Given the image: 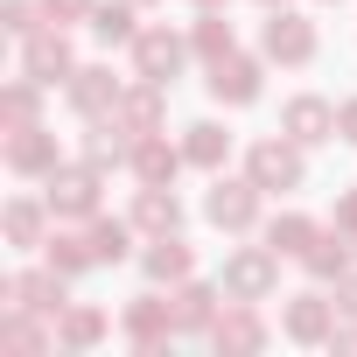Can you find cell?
I'll list each match as a JSON object with an SVG mask.
<instances>
[{
	"label": "cell",
	"mask_w": 357,
	"mask_h": 357,
	"mask_svg": "<svg viewBox=\"0 0 357 357\" xmlns=\"http://www.w3.org/2000/svg\"><path fill=\"white\" fill-rule=\"evenodd\" d=\"M350 245H357V238H350Z\"/></svg>",
	"instance_id": "cell-42"
},
{
	"label": "cell",
	"mask_w": 357,
	"mask_h": 357,
	"mask_svg": "<svg viewBox=\"0 0 357 357\" xmlns=\"http://www.w3.org/2000/svg\"><path fill=\"white\" fill-rule=\"evenodd\" d=\"M190 36L183 29H140L133 36V77H147V84H168L175 91V77L190 70Z\"/></svg>",
	"instance_id": "cell-9"
},
{
	"label": "cell",
	"mask_w": 357,
	"mask_h": 357,
	"mask_svg": "<svg viewBox=\"0 0 357 357\" xmlns=\"http://www.w3.org/2000/svg\"><path fill=\"white\" fill-rule=\"evenodd\" d=\"M63 287H70V280L43 259V266H29V273H8V280H0V308H29V315H50V322H56V315L70 308Z\"/></svg>",
	"instance_id": "cell-10"
},
{
	"label": "cell",
	"mask_w": 357,
	"mask_h": 357,
	"mask_svg": "<svg viewBox=\"0 0 357 357\" xmlns=\"http://www.w3.org/2000/svg\"><path fill=\"white\" fill-rule=\"evenodd\" d=\"M98 190H105V168H91L84 154H77V161H56L50 183H43L56 225H84V218H98Z\"/></svg>",
	"instance_id": "cell-5"
},
{
	"label": "cell",
	"mask_w": 357,
	"mask_h": 357,
	"mask_svg": "<svg viewBox=\"0 0 357 357\" xmlns=\"http://www.w3.org/2000/svg\"><path fill=\"white\" fill-rule=\"evenodd\" d=\"M105 336H112V315L91 308V301H70V308L56 315V350H98Z\"/></svg>",
	"instance_id": "cell-25"
},
{
	"label": "cell",
	"mask_w": 357,
	"mask_h": 357,
	"mask_svg": "<svg viewBox=\"0 0 357 357\" xmlns=\"http://www.w3.org/2000/svg\"><path fill=\"white\" fill-rule=\"evenodd\" d=\"M168 301H175V329H183V336H211V322L225 315V287H211V280H183V287H168Z\"/></svg>",
	"instance_id": "cell-18"
},
{
	"label": "cell",
	"mask_w": 357,
	"mask_h": 357,
	"mask_svg": "<svg viewBox=\"0 0 357 357\" xmlns=\"http://www.w3.org/2000/svg\"><path fill=\"white\" fill-rule=\"evenodd\" d=\"M266 343H273V329H266L259 301H225V315L211 322V350H225V357H252Z\"/></svg>",
	"instance_id": "cell-13"
},
{
	"label": "cell",
	"mask_w": 357,
	"mask_h": 357,
	"mask_svg": "<svg viewBox=\"0 0 357 357\" xmlns=\"http://www.w3.org/2000/svg\"><path fill=\"white\" fill-rule=\"evenodd\" d=\"M315 8H343V0H315Z\"/></svg>",
	"instance_id": "cell-40"
},
{
	"label": "cell",
	"mask_w": 357,
	"mask_h": 357,
	"mask_svg": "<svg viewBox=\"0 0 357 357\" xmlns=\"http://www.w3.org/2000/svg\"><path fill=\"white\" fill-rule=\"evenodd\" d=\"M63 98H70V112H77V119H105V112H119L126 84H119L105 63H77V77L63 84Z\"/></svg>",
	"instance_id": "cell-16"
},
{
	"label": "cell",
	"mask_w": 357,
	"mask_h": 357,
	"mask_svg": "<svg viewBox=\"0 0 357 357\" xmlns=\"http://www.w3.org/2000/svg\"><path fill=\"white\" fill-rule=\"evenodd\" d=\"M161 119H168V84L133 77V84H126V98H119V126L140 140V133H161Z\"/></svg>",
	"instance_id": "cell-22"
},
{
	"label": "cell",
	"mask_w": 357,
	"mask_h": 357,
	"mask_svg": "<svg viewBox=\"0 0 357 357\" xmlns=\"http://www.w3.org/2000/svg\"><path fill=\"white\" fill-rule=\"evenodd\" d=\"M280 133L301 140V147H329V140H336V105H329L322 91H294V98L280 105Z\"/></svg>",
	"instance_id": "cell-14"
},
{
	"label": "cell",
	"mask_w": 357,
	"mask_h": 357,
	"mask_svg": "<svg viewBox=\"0 0 357 357\" xmlns=\"http://www.w3.org/2000/svg\"><path fill=\"white\" fill-rule=\"evenodd\" d=\"M190 50H197V63H225V56L238 50V29L225 22V8H197V22H190Z\"/></svg>",
	"instance_id": "cell-28"
},
{
	"label": "cell",
	"mask_w": 357,
	"mask_h": 357,
	"mask_svg": "<svg viewBox=\"0 0 357 357\" xmlns=\"http://www.w3.org/2000/svg\"><path fill=\"white\" fill-rule=\"evenodd\" d=\"M183 168H190V154H183V147H168L161 133H140L133 154H126V175H133V183H175Z\"/></svg>",
	"instance_id": "cell-21"
},
{
	"label": "cell",
	"mask_w": 357,
	"mask_h": 357,
	"mask_svg": "<svg viewBox=\"0 0 357 357\" xmlns=\"http://www.w3.org/2000/svg\"><path fill=\"white\" fill-rule=\"evenodd\" d=\"M301 266H308V280L336 287V280H343V273L357 266V245H350V231H336V225H329V231H322V238H315V245L301 252Z\"/></svg>",
	"instance_id": "cell-24"
},
{
	"label": "cell",
	"mask_w": 357,
	"mask_h": 357,
	"mask_svg": "<svg viewBox=\"0 0 357 357\" xmlns=\"http://www.w3.org/2000/svg\"><path fill=\"white\" fill-rule=\"evenodd\" d=\"M245 175L266 197H294V190H308V147L287 140V133H259L245 147Z\"/></svg>",
	"instance_id": "cell-2"
},
{
	"label": "cell",
	"mask_w": 357,
	"mask_h": 357,
	"mask_svg": "<svg viewBox=\"0 0 357 357\" xmlns=\"http://www.w3.org/2000/svg\"><path fill=\"white\" fill-rule=\"evenodd\" d=\"M36 350H56V322L29 308H0V357H36Z\"/></svg>",
	"instance_id": "cell-20"
},
{
	"label": "cell",
	"mask_w": 357,
	"mask_h": 357,
	"mask_svg": "<svg viewBox=\"0 0 357 357\" xmlns=\"http://www.w3.org/2000/svg\"><path fill=\"white\" fill-rule=\"evenodd\" d=\"M84 238H91V252H98V266H119V259H133V238H140V225L133 218H84Z\"/></svg>",
	"instance_id": "cell-30"
},
{
	"label": "cell",
	"mask_w": 357,
	"mask_h": 357,
	"mask_svg": "<svg viewBox=\"0 0 357 357\" xmlns=\"http://www.w3.org/2000/svg\"><path fill=\"white\" fill-rule=\"evenodd\" d=\"M336 140H343V147H357V91L336 105Z\"/></svg>",
	"instance_id": "cell-36"
},
{
	"label": "cell",
	"mask_w": 357,
	"mask_h": 357,
	"mask_svg": "<svg viewBox=\"0 0 357 357\" xmlns=\"http://www.w3.org/2000/svg\"><path fill=\"white\" fill-rule=\"evenodd\" d=\"M259 204H266V190L252 183V175H211V190H204V225L211 231H225V238H252L259 231Z\"/></svg>",
	"instance_id": "cell-1"
},
{
	"label": "cell",
	"mask_w": 357,
	"mask_h": 357,
	"mask_svg": "<svg viewBox=\"0 0 357 357\" xmlns=\"http://www.w3.org/2000/svg\"><path fill=\"white\" fill-rule=\"evenodd\" d=\"M36 29H50V15H43V0H0V36H15V43H29Z\"/></svg>",
	"instance_id": "cell-33"
},
{
	"label": "cell",
	"mask_w": 357,
	"mask_h": 357,
	"mask_svg": "<svg viewBox=\"0 0 357 357\" xmlns=\"http://www.w3.org/2000/svg\"><path fill=\"white\" fill-rule=\"evenodd\" d=\"M204 91H211V105H225V112H245V105H259V98H266V56H245V50H231L225 63H211Z\"/></svg>",
	"instance_id": "cell-8"
},
{
	"label": "cell",
	"mask_w": 357,
	"mask_h": 357,
	"mask_svg": "<svg viewBox=\"0 0 357 357\" xmlns=\"http://www.w3.org/2000/svg\"><path fill=\"white\" fill-rule=\"evenodd\" d=\"M140 8H161V0H140Z\"/></svg>",
	"instance_id": "cell-41"
},
{
	"label": "cell",
	"mask_w": 357,
	"mask_h": 357,
	"mask_svg": "<svg viewBox=\"0 0 357 357\" xmlns=\"http://www.w3.org/2000/svg\"><path fill=\"white\" fill-rule=\"evenodd\" d=\"M183 154H190V168L218 175V168L231 161V133H225V119H197V126H183Z\"/></svg>",
	"instance_id": "cell-29"
},
{
	"label": "cell",
	"mask_w": 357,
	"mask_h": 357,
	"mask_svg": "<svg viewBox=\"0 0 357 357\" xmlns=\"http://www.w3.org/2000/svg\"><path fill=\"white\" fill-rule=\"evenodd\" d=\"M91 8H98V0H43V15H50L56 29H77V22H91Z\"/></svg>",
	"instance_id": "cell-34"
},
{
	"label": "cell",
	"mask_w": 357,
	"mask_h": 357,
	"mask_svg": "<svg viewBox=\"0 0 357 357\" xmlns=\"http://www.w3.org/2000/svg\"><path fill=\"white\" fill-rule=\"evenodd\" d=\"M140 273H147V287H183V280L197 273V252H190V238H183V231H161V238H147V245H140Z\"/></svg>",
	"instance_id": "cell-17"
},
{
	"label": "cell",
	"mask_w": 357,
	"mask_h": 357,
	"mask_svg": "<svg viewBox=\"0 0 357 357\" xmlns=\"http://www.w3.org/2000/svg\"><path fill=\"white\" fill-rule=\"evenodd\" d=\"M126 218L140 225V238H161V231H183V197H175V183H140L133 190V204H126Z\"/></svg>",
	"instance_id": "cell-19"
},
{
	"label": "cell",
	"mask_w": 357,
	"mask_h": 357,
	"mask_svg": "<svg viewBox=\"0 0 357 357\" xmlns=\"http://www.w3.org/2000/svg\"><path fill=\"white\" fill-rule=\"evenodd\" d=\"M336 322H343V308H336V294H329L322 280L280 301V336H287V343H301V350H329Z\"/></svg>",
	"instance_id": "cell-4"
},
{
	"label": "cell",
	"mask_w": 357,
	"mask_h": 357,
	"mask_svg": "<svg viewBox=\"0 0 357 357\" xmlns=\"http://www.w3.org/2000/svg\"><path fill=\"white\" fill-rule=\"evenodd\" d=\"M329 225L357 238V190H343V197H336V211H329Z\"/></svg>",
	"instance_id": "cell-35"
},
{
	"label": "cell",
	"mask_w": 357,
	"mask_h": 357,
	"mask_svg": "<svg viewBox=\"0 0 357 357\" xmlns=\"http://www.w3.org/2000/svg\"><path fill=\"white\" fill-rule=\"evenodd\" d=\"M43 259H50V266H56L63 280H84V273L98 266V252H91L84 225H77V231H70V225H56V231H50V245H43Z\"/></svg>",
	"instance_id": "cell-31"
},
{
	"label": "cell",
	"mask_w": 357,
	"mask_h": 357,
	"mask_svg": "<svg viewBox=\"0 0 357 357\" xmlns=\"http://www.w3.org/2000/svg\"><path fill=\"white\" fill-rule=\"evenodd\" d=\"M119 336L133 343V350H168V336H183L175 329V301H161V287H147V294H133L126 308H119Z\"/></svg>",
	"instance_id": "cell-11"
},
{
	"label": "cell",
	"mask_w": 357,
	"mask_h": 357,
	"mask_svg": "<svg viewBox=\"0 0 357 357\" xmlns=\"http://www.w3.org/2000/svg\"><path fill=\"white\" fill-rule=\"evenodd\" d=\"M259 56L280 63V70H308V63L322 56V29H315L308 15H294V8H266V22H259Z\"/></svg>",
	"instance_id": "cell-3"
},
{
	"label": "cell",
	"mask_w": 357,
	"mask_h": 357,
	"mask_svg": "<svg viewBox=\"0 0 357 357\" xmlns=\"http://www.w3.org/2000/svg\"><path fill=\"white\" fill-rule=\"evenodd\" d=\"M43 91H50V84H36V77L22 70L8 91H0V119H8V126H36V119H43Z\"/></svg>",
	"instance_id": "cell-32"
},
{
	"label": "cell",
	"mask_w": 357,
	"mask_h": 357,
	"mask_svg": "<svg viewBox=\"0 0 357 357\" xmlns=\"http://www.w3.org/2000/svg\"><path fill=\"white\" fill-rule=\"evenodd\" d=\"M218 287L231 294V301H273V287H280V252L259 238V245H231L225 252V266H218Z\"/></svg>",
	"instance_id": "cell-6"
},
{
	"label": "cell",
	"mask_w": 357,
	"mask_h": 357,
	"mask_svg": "<svg viewBox=\"0 0 357 357\" xmlns=\"http://www.w3.org/2000/svg\"><path fill=\"white\" fill-rule=\"evenodd\" d=\"M0 231H8L15 252H43L50 231H56V211L50 197H8V211H0Z\"/></svg>",
	"instance_id": "cell-15"
},
{
	"label": "cell",
	"mask_w": 357,
	"mask_h": 357,
	"mask_svg": "<svg viewBox=\"0 0 357 357\" xmlns=\"http://www.w3.org/2000/svg\"><path fill=\"white\" fill-rule=\"evenodd\" d=\"M22 70H29L36 84H50V91H56V84H70V77H77L70 29H56V22H50V29H36V36L22 43Z\"/></svg>",
	"instance_id": "cell-12"
},
{
	"label": "cell",
	"mask_w": 357,
	"mask_h": 357,
	"mask_svg": "<svg viewBox=\"0 0 357 357\" xmlns=\"http://www.w3.org/2000/svg\"><path fill=\"white\" fill-rule=\"evenodd\" d=\"M197 8H231V0H197Z\"/></svg>",
	"instance_id": "cell-39"
},
{
	"label": "cell",
	"mask_w": 357,
	"mask_h": 357,
	"mask_svg": "<svg viewBox=\"0 0 357 357\" xmlns=\"http://www.w3.org/2000/svg\"><path fill=\"white\" fill-rule=\"evenodd\" d=\"M84 29H91L105 50H133V36H140V0H98Z\"/></svg>",
	"instance_id": "cell-27"
},
{
	"label": "cell",
	"mask_w": 357,
	"mask_h": 357,
	"mask_svg": "<svg viewBox=\"0 0 357 357\" xmlns=\"http://www.w3.org/2000/svg\"><path fill=\"white\" fill-rule=\"evenodd\" d=\"M84 126H91V133H84V161H91V168H105V175H112V168H126V154H133V133L119 126V112H105V119H84Z\"/></svg>",
	"instance_id": "cell-26"
},
{
	"label": "cell",
	"mask_w": 357,
	"mask_h": 357,
	"mask_svg": "<svg viewBox=\"0 0 357 357\" xmlns=\"http://www.w3.org/2000/svg\"><path fill=\"white\" fill-rule=\"evenodd\" d=\"M259 8H294V0H259Z\"/></svg>",
	"instance_id": "cell-38"
},
{
	"label": "cell",
	"mask_w": 357,
	"mask_h": 357,
	"mask_svg": "<svg viewBox=\"0 0 357 357\" xmlns=\"http://www.w3.org/2000/svg\"><path fill=\"white\" fill-rule=\"evenodd\" d=\"M63 161V147H56V133L36 119V126H8L0 133V168L15 175V183H50V168Z\"/></svg>",
	"instance_id": "cell-7"
},
{
	"label": "cell",
	"mask_w": 357,
	"mask_h": 357,
	"mask_svg": "<svg viewBox=\"0 0 357 357\" xmlns=\"http://www.w3.org/2000/svg\"><path fill=\"white\" fill-rule=\"evenodd\" d=\"M322 231H329V225H315V218H308V211H294V204H287V211H273V218L259 225V238H266L280 259H301V252H308Z\"/></svg>",
	"instance_id": "cell-23"
},
{
	"label": "cell",
	"mask_w": 357,
	"mask_h": 357,
	"mask_svg": "<svg viewBox=\"0 0 357 357\" xmlns=\"http://www.w3.org/2000/svg\"><path fill=\"white\" fill-rule=\"evenodd\" d=\"M336 308H343V315H357V266L336 280Z\"/></svg>",
	"instance_id": "cell-37"
}]
</instances>
